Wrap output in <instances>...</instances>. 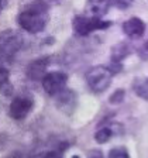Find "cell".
Returning a JSON list of instances; mask_svg holds the SVG:
<instances>
[{"label": "cell", "instance_id": "obj_8", "mask_svg": "<svg viewBox=\"0 0 148 158\" xmlns=\"http://www.w3.org/2000/svg\"><path fill=\"white\" fill-rule=\"evenodd\" d=\"M49 65V58L48 56H41L27 65L26 68V75L31 81H43V78L47 75V68Z\"/></svg>", "mask_w": 148, "mask_h": 158}, {"label": "cell", "instance_id": "obj_6", "mask_svg": "<svg viewBox=\"0 0 148 158\" xmlns=\"http://www.w3.org/2000/svg\"><path fill=\"white\" fill-rule=\"evenodd\" d=\"M43 88L48 95L55 96L56 93H59L62 89L66 88V83H68V75L64 72H49L47 73L43 78Z\"/></svg>", "mask_w": 148, "mask_h": 158}, {"label": "cell", "instance_id": "obj_7", "mask_svg": "<svg viewBox=\"0 0 148 158\" xmlns=\"http://www.w3.org/2000/svg\"><path fill=\"white\" fill-rule=\"evenodd\" d=\"M34 107V102L31 99L26 98V96H18V98L13 99L9 107V116L14 120H23L27 117Z\"/></svg>", "mask_w": 148, "mask_h": 158}, {"label": "cell", "instance_id": "obj_15", "mask_svg": "<svg viewBox=\"0 0 148 158\" xmlns=\"http://www.w3.org/2000/svg\"><path fill=\"white\" fill-rule=\"evenodd\" d=\"M128 151L125 150V147H114L109 151V157L110 158H124L128 157Z\"/></svg>", "mask_w": 148, "mask_h": 158}, {"label": "cell", "instance_id": "obj_9", "mask_svg": "<svg viewBox=\"0 0 148 158\" xmlns=\"http://www.w3.org/2000/svg\"><path fill=\"white\" fill-rule=\"evenodd\" d=\"M123 31L130 38H138L145 31V23L138 17H131L123 23Z\"/></svg>", "mask_w": 148, "mask_h": 158}, {"label": "cell", "instance_id": "obj_5", "mask_svg": "<svg viewBox=\"0 0 148 158\" xmlns=\"http://www.w3.org/2000/svg\"><path fill=\"white\" fill-rule=\"evenodd\" d=\"M55 107L65 116H71L78 107V95L72 89H62L55 95Z\"/></svg>", "mask_w": 148, "mask_h": 158}, {"label": "cell", "instance_id": "obj_16", "mask_svg": "<svg viewBox=\"0 0 148 158\" xmlns=\"http://www.w3.org/2000/svg\"><path fill=\"white\" fill-rule=\"evenodd\" d=\"M9 76H10L9 69L4 68L3 64H0V88L9 82Z\"/></svg>", "mask_w": 148, "mask_h": 158}, {"label": "cell", "instance_id": "obj_14", "mask_svg": "<svg viewBox=\"0 0 148 158\" xmlns=\"http://www.w3.org/2000/svg\"><path fill=\"white\" fill-rule=\"evenodd\" d=\"M125 98V90L124 89H117L113 92V95L109 98V102L112 103V105H120V103L124 100Z\"/></svg>", "mask_w": 148, "mask_h": 158}, {"label": "cell", "instance_id": "obj_13", "mask_svg": "<svg viewBox=\"0 0 148 158\" xmlns=\"http://www.w3.org/2000/svg\"><path fill=\"white\" fill-rule=\"evenodd\" d=\"M113 135H114V133H113L110 124L105 126V127H100L97 131L95 133V141L97 143V144H105V143H107Z\"/></svg>", "mask_w": 148, "mask_h": 158}, {"label": "cell", "instance_id": "obj_19", "mask_svg": "<svg viewBox=\"0 0 148 158\" xmlns=\"http://www.w3.org/2000/svg\"><path fill=\"white\" fill-rule=\"evenodd\" d=\"M6 6H7V0H0V13L3 11Z\"/></svg>", "mask_w": 148, "mask_h": 158}, {"label": "cell", "instance_id": "obj_20", "mask_svg": "<svg viewBox=\"0 0 148 158\" xmlns=\"http://www.w3.org/2000/svg\"><path fill=\"white\" fill-rule=\"evenodd\" d=\"M144 48H145V49H147V51H148V40H147V43L144 44Z\"/></svg>", "mask_w": 148, "mask_h": 158}, {"label": "cell", "instance_id": "obj_18", "mask_svg": "<svg viewBox=\"0 0 148 158\" xmlns=\"http://www.w3.org/2000/svg\"><path fill=\"white\" fill-rule=\"evenodd\" d=\"M89 157H103L102 151H90L89 152Z\"/></svg>", "mask_w": 148, "mask_h": 158}, {"label": "cell", "instance_id": "obj_17", "mask_svg": "<svg viewBox=\"0 0 148 158\" xmlns=\"http://www.w3.org/2000/svg\"><path fill=\"white\" fill-rule=\"evenodd\" d=\"M133 2H134V0H113V4H114L116 7H118V9L125 10L131 6Z\"/></svg>", "mask_w": 148, "mask_h": 158}, {"label": "cell", "instance_id": "obj_3", "mask_svg": "<svg viewBox=\"0 0 148 158\" xmlns=\"http://www.w3.org/2000/svg\"><path fill=\"white\" fill-rule=\"evenodd\" d=\"M86 83L89 89L95 93H103L110 86L113 79V72L109 66H93L86 72Z\"/></svg>", "mask_w": 148, "mask_h": 158}, {"label": "cell", "instance_id": "obj_11", "mask_svg": "<svg viewBox=\"0 0 148 158\" xmlns=\"http://www.w3.org/2000/svg\"><path fill=\"white\" fill-rule=\"evenodd\" d=\"M130 54H131V45L128 43L121 41V43L113 45L112 51H110V58L114 62H121L123 59H125Z\"/></svg>", "mask_w": 148, "mask_h": 158}, {"label": "cell", "instance_id": "obj_1", "mask_svg": "<svg viewBox=\"0 0 148 158\" xmlns=\"http://www.w3.org/2000/svg\"><path fill=\"white\" fill-rule=\"evenodd\" d=\"M49 6L43 0H35L26 6L17 16V23L24 31L30 34H38L44 31L48 24Z\"/></svg>", "mask_w": 148, "mask_h": 158}, {"label": "cell", "instance_id": "obj_2", "mask_svg": "<svg viewBox=\"0 0 148 158\" xmlns=\"http://www.w3.org/2000/svg\"><path fill=\"white\" fill-rule=\"evenodd\" d=\"M21 47H23V37L16 30L0 31V64L11 61L21 49Z\"/></svg>", "mask_w": 148, "mask_h": 158}, {"label": "cell", "instance_id": "obj_10", "mask_svg": "<svg viewBox=\"0 0 148 158\" xmlns=\"http://www.w3.org/2000/svg\"><path fill=\"white\" fill-rule=\"evenodd\" d=\"M113 0H86L85 11L89 16L102 17L109 11Z\"/></svg>", "mask_w": 148, "mask_h": 158}, {"label": "cell", "instance_id": "obj_12", "mask_svg": "<svg viewBox=\"0 0 148 158\" xmlns=\"http://www.w3.org/2000/svg\"><path fill=\"white\" fill-rule=\"evenodd\" d=\"M133 90L138 98L148 100V78H135L133 82Z\"/></svg>", "mask_w": 148, "mask_h": 158}, {"label": "cell", "instance_id": "obj_4", "mask_svg": "<svg viewBox=\"0 0 148 158\" xmlns=\"http://www.w3.org/2000/svg\"><path fill=\"white\" fill-rule=\"evenodd\" d=\"M112 26V21H105L96 16H75L72 20L73 33L79 37H86L93 31L106 30Z\"/></svg>", "mask_w": 148, "mask_h": 158}]
</instances>
